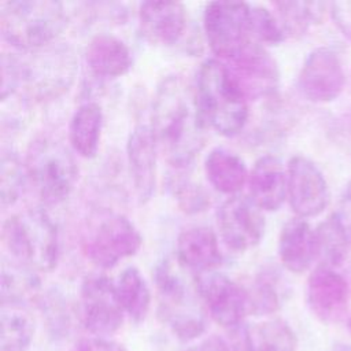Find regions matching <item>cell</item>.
Here are the masks:
<instances>
[{"mask_svg":"<svg viewBox=\"0 0 351 351\" xmlns=\"http://www.w3.org/2000/svg\"><path fill=\"white\" fill-rule=\"evenodd\" d=\"M166 160L188 169L206 144V123L199 111L195 85L180 74L163 77L154 96L152 125Z\"/></svg>","mask_w":351,"mask_h":351,"instance_id":"6da1fadb","label":"cell"},{"mask_svg":"<svg viewBox=\"0 0 351 351\" xmlns=\"http://www.w3.org/2000/svg\"><path fill=\"white\" fill-rule=\"evenodd\" d=\"M195 95L207 128L225 137L243 130L248 119V100L226 63L215 58L204 60L196 74Z\"/></svg>","mask_w":351,"mask_h":351,"instance_id":"7a4b0ae2","label":"cell"},{"mask_svg":"<svg viewBox=\"0 0 351 351\" xmlns=\"http://www.w3.org/2000/svg\"><path fill=\"white\" fill-rule=\"evenodd\" d=\"M67 15L60 1L11 0L0 4V32L11 47L34 52L51 44L64 30Z\"/></svg>","mask_w":351,"mask_h":351,"instance_id":"3957f363","label":"cell"},{"mask_svg":"<svg viewBox=\"0 0 351 351\" xmlns=\"http://www.w3.org/2000/svg\"><path fill=\"white\" fill-rule=\"evenodd\" d=\"M1 239L11 261L33 271L48 273L59 261L58 228L41 208L10 215L3 223Z\"/></svg>","mask_w":351,"mask_h":351,"instance_id":"277c9868","label":"cell"},{"mask_svg":"<svg viewBox=\"0 0 351 351\" xmlns=\"http://www.w3.org/2000/svg\"><path fill=\"white\" fill-rule=\"evenodd\" d=\"M27 178L45 206L64 202L77 181L78 167L70 149L52 137L34 138L25 156Z\"/></svg>","mask_w":351,"mask_h":351,"instance_id":"5b68a950","label":"cell"},{"mask_svg":"<svg viewBox=\"0 0 351 351\" xmlns=\"http://www.w3.org/2000/svg\"><path fill=\"white\" fill-rule=\"evenodd\" d=\"M155 285L159 299V317L180 340L199 337L206 322L188 284L169 261L155 267Z\"/></svg>","mask_w":351,"mask_h":351,"instance_id":"8992f818","label":"cell"},{"mask_svg":"<svg viewBox=\"0 0 351 351\" xmlns=\"http://www.w3.org/2000/svg\"><path fill=\"white\" fill-rule=\"evenodd\" d=\"M77 70L78 60L73 48L51 44L32 52L30 59L22 62V85L33 100H52L71 86Z\"/></svg>","mask_w":351,"mask_h":351,"instance_id":"52a82bcc","label":"cell"},{"mask_svg":"<svg viewBox=\"0 0 351 351\" xmlns=\"http://www.w3.org/2000/svg\"><path fill=\"white\" fill-rule=\"evenodd\" d=\"M203 29L211 51L232 60L254 43L251 5L240 1H211L203 12Z\"/></svg>","mask_w":351,"mask_h":351,"instance_id":"ba28073f","label":"cell"},{"mask_svg":"<svg viewBox=\"0 0 351 351\" xmlns=\"http://www.w3.org/2000/svg\"><path fill=\"white\" fill-rule=\"evenodd\" d=\"M137 228L121 214L103 217L85 236L82 250L86 258L100 269H111L125 258L133 256L141 247Z\"/></svg>","mask_w":351,"mask_h":351,"instance_id":"9c48e42d","label":"cell"},{"mask_svg":"<svg viewBox=\"0 0 351 351\" xmlns=\"http://www.w3.org/2000/svg\"><path fill=\"white\" fill-rule=\"evenodd\" d=\"M80 315L86 330L106 337L115 333L123 322V308L115 282L103 274L84 278L80 289Z\"/></svg>","mask_w":351,"mask_h":351,"instance_id":"30bf717a","label":"cell"},{"mask_svg":"<svg viewBox=\"0 0 351 351\" xmlns=\"http://www.w3.org/2000/svg\"><path fill=\"white\" fill-rule=\"evenodd\" d=\"M195 289L211 318L223 328L241 326L245 315L250 314L247 288L226 274L218 271L199 274L195 278Z\"/></svg>","mask_w":351,"mask_h":351,"instance_id":"8fae6325","label":"cell"},{"mask_svg":"<svg viewBox=\"0 0 351 351\" xmlns=\"http://www.w3.org/2000/svg\"><path fill=\"white\" fill-rule=\"evenodd\" d=\"M217 225L228 248L244 252L261 243L265 234L262 210L250 199L230 196L217 211Z\"/></svg>","mask_w":351,"mask_h":351,"instance_id":"7c38bea8","label":"cell"},{"mask_svg":"<svg viewBox=\"0 0 351 351\" xmlns=\"http://www.w3.org/2000/svg\"><path fill=\"white\" fill-rule=\"evenodd\" d=\"M346 84V73L339 53L330 47H318L304 59L298 88L300 93L314 103L336 100Z\"/></svg>","mask_w":351,"mask_h":351,"instance_id":"4fadbf2b","label":"cell"},{"mask_svg":"<svg viewBox=\"0 0 351 351\" xmlns=\"http://www.w3.org/2000/svg\"><path fill=\"white\" fill-rule=\"evenodd\" d=\"M287 196L298 218L319 215L329 203V189L321 170L310 159L296 155L287 167Z\"/></svg>","mask_w":351,"mask_h":351,"instance_id":"5bb4252c","label":"cell"},{"mask_svg":"<svg viewBox=\"0 0 351 351\" xmlns=\"http://www.w3.org/2000/svg\"><path fill=\"white\" fill-rule=\"evenodd\" d=\"M229 62L232 66L228 67L247 100H258L276 92L280 71L265 47L252 43Z\"/></svg>","mask_w":351,"mask_h":351,"instance_id":"9a60e30c","label":"cell"},{"mask_svg":"<svg viewBox=\"0 0 351 351\" xmlns=\"http://www.w3.org/2000/svg\"><path fill=\"white\" fill-rule=\"evenodd\" d=\"M306 298L310 311L322 324H337L346 314L350 287L335 267L319 265L307 280Z\"/></svg>","mask_w":351,"mask_h":351,"instance_id":"2e32d148","label":"cell"},{"mask_svg":"<svg viewBox=\"0 0 351 351\" xmlns=\"http://www.w3.org/2000/svg\"><path fill=\"white\" fill-rule=\"evenodd\" d=\"M158 148L155 133L148 125H137L128 137L126 156L129 173L136 196L141 204L147 203L155 192Z\"/></svg>","mask_w":351,"mask_h":351,"instance_id":"e0dca14e","label":"cell"},{"mask_svg":"<svg viewBox=\"0 0 351 351\" xmlns=\"http://www.w3.org/2000/svg\"><path fill=\"white\" fill-rule=\"evenodd\" d=\"M141 34L152 44L171 47L186 29V10L178 1H144L138 7Z\"/></svg>","mask_w":351,"mask_h":351,"instance_id":"ac0fdd59","label":"cell"},{"mask_svg":"<svg viewBox=\"0 0 351 351\" xmlns=\"http://www.w3.org/2000/svg\"><path fill=\"white\" fill-rule=\"evenodd\" d=\"M176 255L178 265L196 276L214 271L222 262L217 234L207 226L185 228L177 237Z\"/></svg>","mask_w":351,"mask_h":351,"instance_id":"d6986e66","label":"cell"},{"mask_svg":"<svg viewBox=\"0 0 351 351\" xmlns=\"http://www.w3.org/2000/svg\"><path fill=\"white\" fill-rule=\"evenodd\" d=\"M250 199L263 211H276L287 197V171L271 155L261 156L248 176Z\"/></svg>","mask_w":351,"mask_h":351,"instance_id":"ffe728a7","label":"cell"},{"mask_svg":"<svg viewBox=\"0 0 351 351\" xmlns=\"http://www.w3.org/2000/svg\"><path fill=\"white\" fill-rule=\"evenodd\" d=\"M278 256L282 266L292 273L306 271L318 256L315 230L303 218L289 219L278 237Z\"/></svg>","mask_w":351,"mask_h":351,"instance_id":"44dd1931","label":"cell"},{"mask_svg":"<svg viewBox=\"0 0 351 351\" xmlns=\"http://www.w3.org/2000/svg\"><path fill=\"white\" fill-rule=\"evenodd\" d=\"M85 62L90 73L99 78L122 77L133 63L128 45L108 33H99L89 40L85 48Z\"/></svg>","mask_w":351,"mask_h":351,"instance_id":"7402d4cb","label":"cell"},{"mask_svg":"<svg viewBox=\"0 0 351 351\" xmlns=\"http://www.w3.org/2000/svg\"><path fill=\"white\" fill-rule=\"evenodd\" d=\"M236 351H296L298 337L282 319H267L236 329Z\"/></svg>","mask_w":351,"mask_h":351,"instance_id":"603a6c76","label":"cell"},{"mask_svg":"<svg viewBox=\"0 0 351 351\" xmlns=\"http://www.w3.org/2000/svg\"><path fill=\"white\" fill-rule=\"evenodd\" d=\"M204 173L215 191L232 196L243 189L250 176L244 160L221 147L211 149L206 156Z\"/></svg>","mask_w":351,"mask_h":351,"instance_id":"cb8c5ba5","label":"cell"},{"mask_svg":"<svg viewBox=\"0 0 351 351\" xmlns=\"http://www.w3.org/2000/svg\"><path fill=\"white\" fill-rule=\"evenodd\" d=\"M103 128V111L96 101L82 103L69 123V141L71 148L82 158L97 154Z\"/></svg>","mask_w":351,"mask_h":351,"instance_id":"d4e9b609","label":"cell"},{"mask_svg":"<svg viewBox=\"0 0 351 351\" xmlns=\"http://www.w3.org/2000/svg\"><path fill=\"white\" fill-rule=\"evenodd\" d=\"M34 336V321L25 304H1L0 351H27Z\"/></svg>","mask_w":351,"mask_h":351,"instance_id":"484cf974","label":"cell"},{"mask_svg":"<svg viewBox=\"0 0 351 351\" xmlns=\"http://www.w3.org/2000/svg\"><path fill=\"white\" fill-rule=\"evenodd\" d=\"M115 288L125 314L136 324L143 322L149 311L151 291L138 269L133 266L123 269L115 281Z\"/></svg>","mask_w":351,"mask_h":351,"instance_id":"4316f807","label":"cell"},{"mask_svg":"<svg viewBox=\"0 0 351 351\" xmlns=\"http://www.w3.org/2000/svg\"><path fill=\"white\" fill-rule=\"evenodd\" d=\"M317 250L321 265L329 267L340 266L350 250L351 236L336 214L328 217L315 230Z\"/></svg>","mask_w":351,"mask_h":351,"instance_id":"83f0119b","label":"cell"},{"mask_svg":"<svg viewBox=\"0 0 351 351\" xmlns=\"http://www.w3.org/2000/svg\"><path fill=\"white\" fill-rule=\"evenodd\" d=\"M274 7L284 32L298 37L304 34L313 23L322 21L325 4L317 1H277Z\"/></svg>","mask_w":351,"mask_h":351,"instance_id":"f1b7e54d","label":"cell"},{"mask_svg":"<svg viewBox=\"0 0 351 351\" xmlns=\"http://www.w3.org/2000/svg\"><path fill=\"white\" fill-rule=\"evenodd\" d=\"M36 271L11 261L1 266V304H25L26 296L37 287Z\"/></svg>","mask_w":351,"mask_h":351,"instance_id":"f546056e","label":"cell"},{"mask_svg":"<svg viewBox=\"0 0 351 351\" xmlns=\"http://www.w3.org/2000/svg\"><path fill=\"white\" fill-rule=\"evenodd\" d=\"M247 292L250 314L269 315L276 313L281 306L282 291L280 277L273 271L261 273Z\"/></svg>","mask_w":351,"mask_h":351,"instance_id":"4dcf8cb0","label":"cell"},{"mask_svg":"<svg viewBox=\"0 0 351 351\" xmlns=\"http://www.w3.org/2000/svg\"><path fill=\"white\" fill-rule=\"evenodd\" d=\"M27 178L25 162L14 151H3L0 159V200L1 206H12L22 195Z\"/></svg>","mask_w":351,"mask_h":351,"instance_id":"1f68e13d","label":"cell"},{"mask_svg":"<svg viewBox=\"0 0 351 351\" xmlns=\"http://www.w3.org/2000/svg\"><path fill=\"white\" fill-rule=\"evenodd\" d=\"M170 189L177 199V204L186 214H196L206 210L210 204V195L207 191L181 174H174L170 181Z\"/></svg>","mask_w":351,"mask_h":351,"instance_id":"d6a6232c","label":"cell"},{"mask_svg":"<svg viewBox=\"0 0 351 351\" xmlns=\"http://www.w3.org/2000/svg\"><path fill=\"white\" fill-rule=\"evenodd\" d=\"M251 37L262 47L278 45L284 41L285 32L270 10L251 5Z\"/></svg>","mask_w":351,"mask_h":351,"instance_id":"836d02e7","label":"cell"},{"mask_svg":"<svg viewBox=\"0 0 351 351\" xmlns=\"http://www.w3.org/2000/svg\"><path fill=\"white\" fill-rule=\"evenodd\" d=\"M22 84V62L14 55H1V101H5Z\"/></svg>","mask_w":351,"mask_h":351,"instance_id":"e575fe53","label":"cell"},{"mask_svg":"<svg viewBox=\"0 0 351 351\" xmlns=\"http://www.w3.org/2000/svg\"><path fill=\"white\" fill-rule=\"evenodd\" d=\"M43 311L53 333H62L67 329L69 315L64 300L59 295L48 293L45 298H43Z\"/></svg>","mask_w":351,"mask_h":351,"instance_id":"d590c367","label":"cell"},{"mask_svg":"<svg viewBox=\"0 0 351 351\" xmlns=\"http://www.w3.org/2000/svg\"><path fill=\"white\" fill-rule=\"evenodd\" d=\"M69 351H128L126 347L115 340L95 336L85 337L74 343V346Z\"/></svg>","mask_w":351,"mask_h":351,"instance_id":"8d00e7d4","label":"cell"},{"mask_svg":"<svg viewBox=\"0 0 351 351\" xmlns=\"http://www.w3.org/2000/svg\"><path fill=\"white\" fill-rule=\"evenodd\" d=\"M330 8L336 25L351 38V3H333Z\"/></svg>","mask_w":351,"mask_h":351,"instance_id":"74e56055","label":"cell"},{"mask_svg":"<svg viewBox=\"0 0 351 351\" xmlns=\"http://www.w3.org/2000/svg\"><path fill=\"white\" fill-rule=\"evenodd\" d=\"M348 234L351 236V180L347 182L339 203V210L335 213Z\"/></svg>","mask_w":351,"mask_h":351,"instance_id":"f35d334b","label":"cell"},{"mask_svg":"<svg viewBox=\"0 0 351 351\" xmlns=\"http://www.w3.org/2000/svg\"><path fill=\"white\" fill-rule=\"evenodd\" d=\"M186 351H229V346L222 337L214 335L192 346Z\"/></svg>","mask_w":351,"mask_h":351,"instance_id":"ab89813d","label":"cell"},{"mask_svg":"<svg viewBox=\"0 0 351 351\" xmlns=\"http://www.w3.org/2000/svg\"><path fill=\"white\" fill-rule=\"evenodd\" d=\"M332 351H351V344L337 341V343H335V344H333Z\"/></svg>","mask_w":351,"mask_h":351,"instance_id":"60d3db41","label":"cell"},{"mask_svg":"<svg viewBox=\"0 0 351 351\" xmlns=\"http://www.w3.org/2000/svg\"><path fill=\"white\" fill-rule=\"evenodd\" d=\"M346 129H347L348 134L351 136V114L346 118Z\"/></svg>","mask_w":351,"mask_h":351,"instance_id":"b9f144b4","label":"cell"},{"mask_svg":"<svg viewBox=\"0 0 351 351\" xmlns=\"http://www.w3.org/2000/svg\"><path fill=\"white\" fill-rule=\"evenodd\" d=\"M347 328H348V332H350V335H351V315H350V318H348V322H347Z\"/></svg>","mask_w":351,"mask_h":351,"instance_id":"7bdbcfd3","label":"cell"}]
</instances>
